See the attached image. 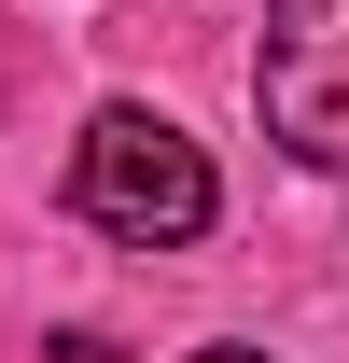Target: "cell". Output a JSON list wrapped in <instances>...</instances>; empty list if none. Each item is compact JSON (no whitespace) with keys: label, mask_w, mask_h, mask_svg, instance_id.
I'll return each mask as SVG.
<instances>
[{"label":"cell","mask_w":349,"mask_h":363,"mask_svg":"<svg viewBox=\"0 0 349 363\" xmlns=\"http://www.w3.org/2000/svg\"><path fill=\"white\" fill-rule=\"evenodd\" d=\"M196 363H265V350H238V335H223V350H196Z\"/></svg>","instance_id":"277c9868"},{"label":"cell","mask_w":349,"mask_h":363,"mask_svg":"<svg viewBox=\"0 0 349 363\" xmlns=\"http://www.w3.org/2000/svg\"><path fill=\"white\" fill-rule=\"evenodd\" d=\"M56 363H126V350H112V335H56Z\"/></svg>","instance_id":"3957f363"},{"label":"cell","mask_w":349,"mask_h":363,"mask_svg":"<svg viewBox=\"0 0 349 363\" xmlns=\"http://www.w3.org/2000/svg\"><path fill=\"white\" fill-rule=\"evenodd\" d=\"M70 210H84L98 238H126V252H182V238L223 224V182H210V154H196L168 112L112 98V112L70 140Z\"/></svg>","instance_id":"6da1fadb"},{"label":"cell","mask_w":349,"mask_h":363,"mask_svg":"<svg viewBox=\"0 0 349 363\" xmlns=\"http://www.w3.org/2000/svg\"><path fill=\"white\" fill-rule=\"evenodd\" d=\"M252 112L294 168H349V0H265Z\"/></svg>","instance_id":"7a4b0ae2"}]
</instances>
